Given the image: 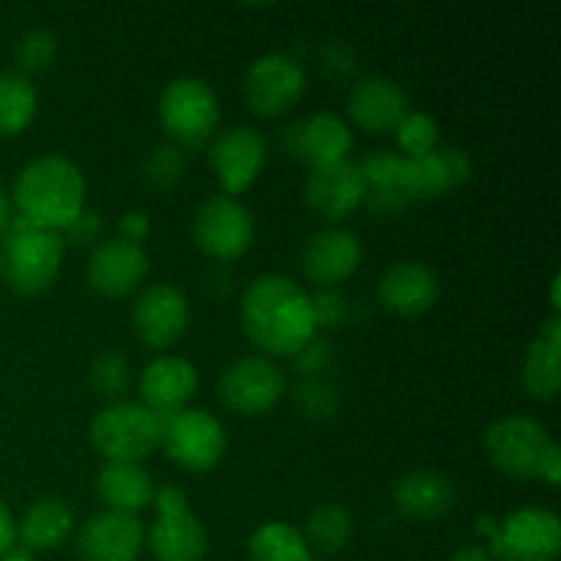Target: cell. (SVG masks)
Instances as JSON below:
<instances>
[{"instance_id":"49","label":"cell","mask_w":561,"mask_h":561,"mask_svg":"<svg viewBox=\"0 0 561 561\" xmlns=\"http://www.w3.org/2000/svg\"><path fill=\"white\" fill-rule=\"evenodd\" d=\"M11 217H14V214H11V195L3 190V184H0V233H3L5 225L11 222Z\"/></svg>"},{"instance_id":"24","label":"cell","mask_w":561,"mask_h":561,"mask_svg":"<svg viewBox=\"0 0 561 561\" xmlns=\"http://www.w3.org/2000/svg\"><path fill=\"white\" fill-rule=\"evenodd\" d=\"M362 181H365V206L376 214H398L409 206V195L403 190V153L378 148L359 162Z\"/></svg>"},{"instance_id":"6","label":"cell","mask_w":561,"mask_h":561,"mask_svg":"<svg viewBox=\"0 0 561 561\" xmlns=\"http://www.w3.org/2000/svg\"><path fill=\"white\" fill-rule=\"evenodd\" d=\"M557 447L551 431L526 414H510L493 422L485 433V449L499 471L518 480L540 477L546 455Z\"/></svg>"},{"instance_id":"51","label":"cell","mask_w":561,"mask_h":561,"mask_svg":"<svg viewBox=\"0 0 561 561\" xmlns=\"http://www.w3.org/2000/svg\"><path fill=\"white\" fill-rule=\"evenodd\" d=\"M0 561H36V559H33V553H27L25 548H11L5 557H0Z\"/></svg>"},{"instance_id":"12","label":"cell","mask_w":561,"mask_h":561,"mask_svg":"<svg viewBox=\"0 0 561 561\" xmlns=\"http://www.w3.org/2000/svg\"><path fill=\"white\" fill-rule=\"evenodd\" d=\"M268 159V142L255 126H228L217 131L208 146V164L222 184L225 195H241L261 175Z\"/></svg>"},{"instance_id":"2","label":"cell","mask_w":561,"mask_h":561,"mask_svg":"<svg viewBox=\"0 0 561 561\" xmlns=\"http://www.w3.org/2000/svg\"><path fill=\"white\" fill-rule=\"evenodd\" d=\"M85 175L75 159L44 153L16 173L11 206L27 222L60 233L85 208Z\"/></svg>"},{"instance_id":"47","label":"cell","mask_w":561,"mask_h":561,"mask_svg":"<svg viewBox=\"0 0 561 561\" xmlns=\"http://www.w3.org/2000/svg\"><path fill=\"white\" fill-rule=\"evenodd\" d=\"M537 337L548 340V343H553V345H561V318H559V312H553V316L548 318L546 323H542V329H540V334H537Z\"/></svg>"},{"instance_id":"7","label":"cell","mask_w":561,"mask_h":561,"mask_svg":"<svg viewBox=\"0 0 561 561\" xmlns=\"http://www.w3.org/2000/svg\"><path fill=\"white\" fill-rule=\"evenodd\" d=\"M162 447L173 463L190 471H208L222 460L228 433L206 409H181L162 414Z\"/></svg>"},{"instance_id":"9","label":"cell","mask_w":561,"mask_h":561,"mask_svg":"<svg viewBox=\"0 0 561 561\" xmlns=\"http://www.w3.org/2000/svg\"><path fill=\"white\" fill-rule=\"evenodd\" d=\"M192 236L206 255L217 261H236L250 250L255 239L252 211L233 195H211L197 206L192 217Z\"/></svg>"},{"instance_id":"34","label":"cell","mask_w":561,"mask_h":561,"mask_svg":"<svg viewBox=\"0 0 561 561\" xmlns=\"http://www.w3.org/2000/svg\"><path fill=\"white\" fill-rule=\"evenodd\" d=\"M186 170V157L184 148H179L175 142H162V146L153 148L151 153L142 162V175H146L148 184L159 192H170L181 184Z\"/></svg>"},{"instance_id":"11","label":"cell","mask_w":561,"mask_h":561,"mask_svg":"<svg viewBox=\"0 0 561 561\" xmlns=\"http://www.w3.org/2000/svg\"><path fill=\"white\" fill-rule=\"evenodd\" d=\"M288 381L268 356L252 354L230 362L219 376V398L236 414L255 416L283 400Z\"/></svg>"},{"instance_id":"41","label":"cell","mask_w":561,"mask_h":561,"mask_svg":"<svg viewBox=\"0 0 561 561\" xmlns=\"http://www.w3.org/2000/svg\"><path fill=\"white\" fill-rule=\"evenodd\" d=\"M438 153H442L444 164H447V173H449V181H453V190H455V186L466 184V181L471 179V170H474V164H471V157L463 151V148L438 146Z\"/></svg>"},{"instance_id":"27","label":"cell","mask_w":561,"mask_h":561,"mask_svg":"<svg viewBox=\"0 0 561 561\" xmlns=\"http://www.w3.org/2000/svg\"><path fill=\"white\" fill-rule=\"evenodd\" d=\"M250 561H321L307 546L305 535L288 520H268L247 540Z\"/></svg>"},{"instance_id":"38","label":"cell","mask_w":561,"mask_h":561,"mask_svg":"<svg viewBox=\"0 0 561 561\" xmlns=\"http://www.w3.org/2000/svg\"><path fill=\"white\" fill-rule=\"evenodd\" d=\"M310 305L316 329H334L348 316V299L337 288H318L316 294H310Z\"/></svg>"},{"instance_id":"26","label":"cell","mask_w":561,"mask_h":561,"mask_svg":"<svg viewBox=\"0 0 561 561\" xmlns=\"http://www.w3.org/2000/svg\"><path fill=\"white\" fill-rule=\"evenodd\" d=\"M75 529V510L69 502L58 496H47L33 502L16 524V540L25 546L27 553L53 551L64 546L66 537Z\"/></svg>"},{"instance_id":"40","label":"cell","mask_w":561,"mask_h":561,"mask_svg":"<svg viewBox=\"0 0 561 561\" xmlns=\"http://www.w3.org/2000/svg\"><path fill=\"white\" fill-rule=\"evenodd\" d=\"M102 230H104L102 214L93 211V208H82V211L77 214L64 230H60V236H64L66 244H93V241L102 236Z\"/></svg>"},{"instance_id":"32","label":"cell","mask_w":561,"mask_h":561,"mask_svg":"<svg viewBox=\"0 0 561 561\" xmlns=\"http://www.w3.org/2000/svg\"><path fill=\"white\" fill-rule=\"evenodd\" d=\"M91 387L99 398L110 400H124V394L129 392V383H131V365L118 348H107L91 362Z\"/></svg>"},{"instance_id":"42","label":"cell","mask_w":561,"mask_h":561,"mask_svg":"<svg viewBox=\"0 0 561 561\" xmlns=\"http://www.w3.org/2000/svg\"><path fill=\"white\" fill-rule=\"evenodd\" d=\"M151 507L157 510V515H179L190 510V499H186V493L181 488L159 485L153 488Z\"/></svg>"},{"instance_id":"15","label":"cell","mask_w":561,"mask_h":561,"mask_svg":"<svg viewBox=\"0 0 561 561\" xmlns=\"http://www.w3.org/2000/svg\"><path fill=\"white\" fill-rule=\"evenodd\" d=\"M146 546V526L137 515L99 510L80 526L77 553L82 561H137Z\"/></svg>"},{"instance_id":"23","label":"cell","mask_w":561,"mask_h":561,"mask_svg":"<svg viewBox=\"0 0 561 561\" xmlns=\"http://www.w3.org/2000/svg\"><path fill=\"white\" fill-rule=\"evenodd\" d=\"M394 504L403 515L416 520H433L449 513L455 504V485L447 474L433 469H416L394 482Z\"/></svg>"},{"instance_id":"44","label":"cell","mask_w":561,"mask_h":561,"mask_svg":"<svg viewBox=\"0 0 561 561\" xmlns=\"http://www.w3.org/2000/svg\"><path fill=\"white\" fill-rule=\"evenodd\" d=\"M14 542H16L14 515H11L9 507L0 502V557H5V553L11 551V548H14Z\"/></svg>"},{"instance_id":"16","label":"cell","mask_w":561,"mask_h":561,"mask_svg":"<svg viewBox=\"0 0 561 561\" xmlns=\"http://www.w3.org/2000/svg\"><path fill=\"white\" fill-rule=\"evenodd\" d=\"M148 274V252L142 244L126 241L121 236H110L93 244L88 255L85 277L96 294L126 296L140 288Z\"/></svg>"},{"instance_id":"50","label":"cell","mask_w":561,"mask_h":561,"mask_svg":"<svg viewBox=\"0 0 561 561\" xmlns=\"http://www.w3.org/2000/svg\"><path fill=\"white\" fill-rule=\"evenodd\" d=\"M561 274H553L551 279V305H553V312L561 310Z\"/></svg>"},{"instance_id":"25","label":"cell","mask_w":561,"mask_h":561,"mask_svg":"<svg viewBox=\"0 0 561 561\" xmlns=\"http://www.w3.org/2000/svg\"><path fill=\"white\" fill-rule=\"evenodd\" d=\"M153 480L140 463L126 460H107L96 474V493L107 507L115 513L137 515L146 510L153 499Z\"/></svg>"},{"instance_id":"3","label":"cell","mask_w":561,"mask_h":561,"mask_svg":"<svg viewBox=\"0 0 561 561\" xmlns=\"http://www.w3.org/2000/svg\"><path fill=\"white\" fill-rule=\"evenodd\" d=\"M3 279L16 294H38L60 274L66 241L58 230L38 228L14 214L3 233Z\"/></svg>"},{"instance_id":"14","label":"cell","mask_w":561,"mask_h":561,"mask_svg":"<svg viewBox=\"0 0 561 561\" xmlns=\"http://www.w3.org/2000/svg\"><path fill=\"white\" fill-rule=\"evenodd\" d=\"M283 142L290 157L301 159L310 168H321V164L348 159L351 148H354V131L345 124L343 115L332 113V110H318V113L285 126Z\"/></svg>"},{"instance_id":"52","label":"cell","mask_w":561,"mask_h":561,"mask_svg":"<svg viewBox=\"0 0 561 561\" xmlns=\"http://www.w3.org/2000/svg\"><path fill=\"white\" fill-rule=\"evenodd\" d=\"M0 279H3V257H0Z\"/></svg>"},{"instance_id":"31","label":"cell","mask_w":561,"mask_h":561,"mask_svg":"<svg viewBox=\"0 0 561 561\" xmlns=\"http://www.w3.org/2000/svg\"><path fill=\"white\" fill-rule=\"evenodd\" d=\"M403 190L411 203L433 201V197L453 190L447 164H444L438 148L431 153H422V157H403Z\"/></svg>"},{"instance_id":"8","label":"cell","mask_w":561,"mask_h":561,"mask_svg":"<svg viewBox=\"0 0 561 561\" xmlns=\"http://www.w3.org/2000/svg\"><path fill=\"white\" fill-rule=\"evenodd\" d=\"M493 561H557L561 548V520L553 510L518 507L499 520V531L488 540Z\"/></svg>"},{"instance_id":"17","label":"cell","mask_w":561,"mask_h":561,"mask_svg":"<svg viewBox=\"0 0 561 561\" xmlns=\"http://www.w3.org/2000/svg\"><path fill=\"white\" fill-rule=\"evenodd\" d=\"M362 241L354 230L329 225L316 230L299 252V266L318 288H332L359 268Z\"/></svg>"},{"instance_id":"19","label":"cell","mask_w":561,"mask_h":561,"mask_svg":"<svg viewBox=\"0 0 561 561\" xmlns=\"http://www.w3.org/2000/svg\"><path fill=\"white\" fill-rule=\"evenodd\" d=\"M201 373L184 356L162 354L148 362L137 376V389H140V403L148 405L157 414H175L186 409L192 394L197 392Z\"/></svg>"},{"instance_id":"21","label":"cell","mask_w":561,"mask_h":561,"mask_svg":"<svg viewBox=\"0 0 561 561\" xmlns=\"http://www.w3.org/2000/svg\"><path fill=\"white\" fill-rule=\"evenodd\" d=\"M438 274L427 263L398 261L378 279V299L398 316H422L438 299Z\"/></svg>"},{"instance_id":"13","label":"cell","mask_w":561,"mask_h":561,"mask_svg":"<svg viewBox=\"0 0 561 561\" xmlns=\"http://www.w3.org/2000/svg\"><path fill=\"white\" fill-rule=\"evenodd\" d=\"M135 334L151 348H168L190 327V299L173 283H151L131 305Z\"/></svg>"},{"instance_id":"20","label":"cell","mask_w":561,"mask_h":561,"mask_svg":"<svg viewBox=\"0 0 561 561\" xmlns=\"http://www.w3.org/2000/svg\"><path fill=\"white\" fill-rule=\"evenodd\" d=\"M409 113V93L387 75H365L351 85L348 115L373 135H387Z\"/></svg>"},{"instance_id":"36","label":"cell","mask_w":561,"mask_h":561,"mask_svg":"<svg viewBox=\"0 0 561 561\" xmlns=\"http://www.w3.org/2000/svg\"><path fill=\"white\" fill-rule=\"evenodd\" d=\"M55 53H58V38L49 27H31L25 36L16 42V64H20L22 75L31 71H42L53 64Z\"/></svg>"},{"instance_id":"5","label":"cell","mask_w":561,"mask_h":561,"mask_svg":"<svg viewBox=\"0 0 561 561\" xmlns=\"http://www.w3.org/2000/svg\"><path fill=\"white\" fill-rule=\"evenodd\" d=\"M159 124L179 148H197L211 140L219 124V99L201 77H175L159 93Z\"/></svg>"},{"instance_id":"10","label":"cell","mask_w":561,"mask_h":561,"mask_svg":"<svg viewBox=\"0 0 561 561\" xmlns=\"http://www.w3.org/2000/svg\"><path fill=\"white\" fill-rule=\"evenodd\" d=\"M307 85L305 66L290 53H263L250 64L244 75V102L252 113L272 118L285 113L301 99Z\"/></svg>"},{"instance_id":"33","label":"cell","mask_w":561,"mask_h":561,"mask_svg":"<svg viewBox=\"0 0 561 561\" xmlns=\"http://www.w3.org/2000/svg\"><path fill=\"white\" fill-rule=\"evenodd\" d=\"M438 121L425 110H409L398 126H394V140L403 157H422L438 148Z\"/></svg>"},{"instance_id":"22","label":"cell","mask_w":561,"mask_h":561,"mask_svg":"<svg viewBox=\"0 0 561 561\" xmlns=\"http://www.w3.org/2000/svg\"><path fill=\"white\" fill-rule=\"evenodd\" d=\"M146 540L157 561H203L208 548L206 526L192 510L179 515H157Z\"/></svg>"},{"instance_id":"18","label":"cell","mask_w":561,"mask_h":561,"mask_svg":"<svg viewBox=\"0 0 561 561\" xmlns=\"http://www.w3.org/2000/svg\"><path fill=\"white\" fill-rule=\"evenodd\" d=\"M305 201L318 217L332 225L354 214L365 201L359 162L340 159V162L310 168V175L305 181Z\"/></svg>"},{"instance_id":"1","label":"cell","mask_w":561,"mask_h":561,"mask_svg":"<svg viewBox=\"0 0 561 561\" xmlns=\"http://www.w3.org/2000/svg\"><path fill=\"white\" fill-rule=\"evenodd\" d=\"M239 316L247 337L266 354L290 356L318 334L310 290L279 272H266L247 285Z\"/></svg>"},{"instance_id":"37","label":"cell","mask_w":561,"mask_h":561,"mask_svg":"<svg viewBox=\"0 0 561 561\" xmlns=\"http://www.w3.org/2000/svg\"><path fill=\"white\" fill-rule=\"evenodd\" d=\"M290 359L299 378H323L334 362V345L321 334H312L296 354H290Z\"/></svg>"},{"instance_id":"29","label":"cell","mask_w":561,"mask_h":561,"mask_svg":"<svg viewBox=\"0 0 561 561\" xmlns=\"http://www.w3.org/2000/svg\"><path fill=\"white\" fill-rule=\"evenodd\" d=\"M38 96L22 71H0V135H20L36 118Z\"/></svg>"},{"instance_id":"35","label":"cell","mask_w":561,"mask_h":561,"mask_svg":"<svg viewBox=\"0 0 561 561\" xmlns=\"http://www.w3.org/2000/svg\"><path fill=\"white\" fill-rule=\"evenodd\" d=\"M294 403L307 420L327 422L337 414L340 394L327 378H301L294 389Z\"/></svg>"},{"instance_id":"46","label":"cell","mask_w":561,"mask_h":561,"mask_svg":"<svg viewBox=\"0 0 561 561\" xmlns=\"http://www.w3.org/2000/svg\"><path fill=\"white\" fill-rule=\"evenodd\" d=\"M449 561H493V557L485 546H477L474 542V546H460Z\"/></svg>"},{"instance_id":"30","label":"cell","mask_w":561,"mask_h":561,"mask_svg":"<svg viewBox=\"0 0 561 561\" xmlns=\"http://www.w3.org/2000/svg\"><path fill=\"white\" fill-rule=\"evenodd\" d=\"M524 387L531 398L553 400L561 387V345L535 337L524 356Z\"/></svg>"},{"instance_id":"4","label":"cell","mask_w":561,"mask_h":561,"mask_svg":"<svg viewBox=\"0 0 561 561\" xmlns=\"http://www.w3.org/2000/svg\"><path fill=\"white\" fill-rule=\"evenodd\" d=\"M91 444L104 460L140 463L146 455L162 447V414L140 400H115L93 414Z\"/></svg>"},{"instance_id":"43","label":"cell","mask_w":561,"mask_h":561,"mask_svg":"<svg viewBox=\"0 0 561 561\" xmlns=\"http://www.w3.org/2000/svg\"><path fill=\"white\" fill-rule=\"evenodd\" d=\"M148 233H151V217H148L146 211H140V208H129V211L121 214V219H118L121 239L140 244Z\"/></svg>"},{"instance_id":"28","label":"cell","mask_w":561,"mask_h":561,"mask_svg":"<svg viewBox=\"0 0 561 561\" xmlns=\"http://www.w3.org/2000/svg\"><path fill=\"white\" fill-rule=\"evenodd\" d=\"M301 535L318 559L332 557L348 546L351 535H354V520L343 504H318L307 518V531H301Z\"/></svg>"},{"instance_id":"39","label":"cell","mask_w":561,"mask_h":561,"mask_svg":"<svg viewBox=\"0 0 561 561\" xmlns=\"http://www.w3.org/2000/svg\"><path fill=\"white\" fill-rule=\"evenodd\" d=\"M356 49L343 38H332L321 47V69L327 71L332 80H348L356 71Z\"/></svg>"},{"instance_id":"45","label":"cell","mask_w":561,"mask_h":561,"mask_svg":"<svg viewBox=\"0 0 561 561\" xmlns=\"http://www.w3.org/2000/svg\"><path fill=\"white\" fill-rule=\"evenodd\" d=\"M540 480H546L548 485H553V488H557L561 482V449H559V444L551 449V453L546 455V460H542Z\"/></svg>"},{"instance_id":"48","label":"cell","mask_w":561,"mask_h":561,"mask_svg":"<svg viewBox=\"0 0 561 561\" xmlns=\"http://www.w3.org/2000/svg\"><path fill=\"white\" fill-rule=\"evenodd\" d=\"M499 520L502 518H496V515H491V513L480 515V518L474 520V531L480 537H485V540H493V535L499 531Z\"/></svg>"}]
</instances>
